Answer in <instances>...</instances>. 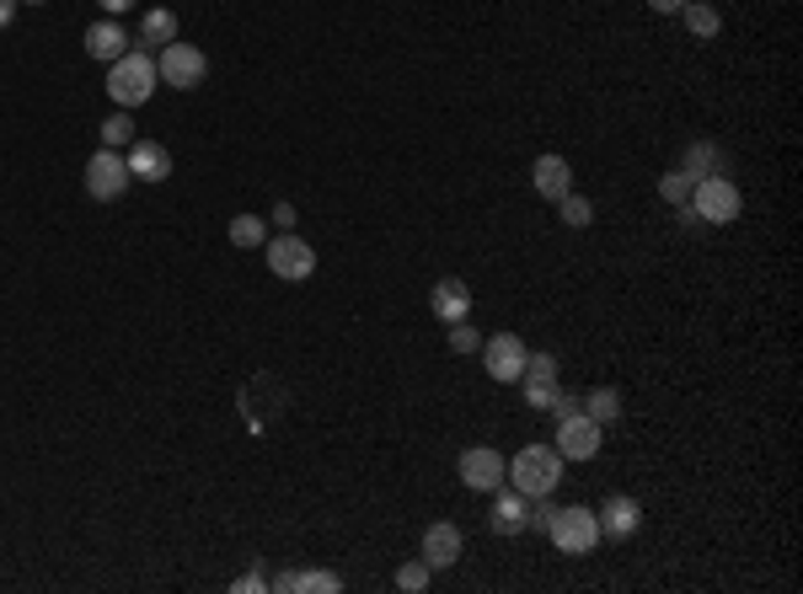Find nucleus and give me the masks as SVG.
Wrapping results in <instances>:
<instances>
[{
  "label": "nucleus",
  "instance_id": "f257e3e1",
  "mask_svg": "<svg viewBox=\"0 0 803 594\" xmlns=\"http://www.w3.org/2000/svg\"><path fill=\"white\" fill-rule=\"evenodd\" d=\"M504 482L525 493V498H547V493H558L562 482V455L558 444H525L520 455L504 466Z\"/></svg>",
  "mask_w": 803,
  "mask_h": 594
},
{
  "label": "nucleus",
  "instance_id": "f03ea898",
  "mask_svg": "<svg viewBox=\"0 0 803 594\" xmlns=\"http://www.w3.org/2000/svg\"><path fill=\"white\" fill-rule=\"evenodd\" d=\"M156 59L145 54V48H129L123 59H113V70H108V97L119 102V108H140V102H151V91H156Z\"/></svg>",
  "mask_w": 803,
  "mask_h": 594
},
{
  "label": "nucleus",
  "instance_id": "7ed1b4c3",
  "mask_svg": "<svg viewBox=\"0 0 803 594\" xmlns=\"http://www.w3.org/2000/svg\"><path fill=\"white\" fill-rule=\"evenodd\" d=\"M547 536H552V547L568 557H584L601 547V519L595 509H584V504H568V509H552V525H547Z\"/></svg>",
  "mask_w": 803,
  "mask_h": 594
},
{
  "label": "nucleus",
  "instance_id": "20e7f679",
  "mask_svg": "<svg viewBox=\"0 0 803 594\" xmlns=\"http://www.w3.org/2000/svg\"><path fill=\"white\" fill-rule=\"evenodd\" d=\"M691 209L702 215V226H734L739 220V209H745V198L739 188L728 183V177H702V183H691Z\"/></svg>",
  "mask_w": 803,
  "mask_h": 594
},
{
  "label": "nucleus",
  "instance_id": "39448f33",
  "mask_svg": "<svg viewBox=\"0 0 803 594\" xmlns=\"http://www.w3.org/2000/svg\"><path fill=\"white\" fill-rule=\"evenodd\" d=\"M263 257H268L274 278H289V284H300V278L317 274V252H311V241L295 237V231H279V237L263 241Z\"/></svg>",
  "mask_w": 803,
  "mask_h": 594
},
{
  "label": "nucleus",
  "instance_id": "423d86ee",
  "mask_svg": "<svg viewBox=\"0 0 803 594\" xmlns=\"http://www.w3.org/2000/svg\"><path fill=\"white\" fill-rule=\"evenodd\" d=\"M284 386H279V375H252L246 386H241V418H246V429L252 435H268V424L284 413Z\"/></svg>",
  "mask_w": 803,
  "mask_h": 594
},
{
  "label": "nucleus",
  "instance_id": "0eeeda50",
  "mask_svg": "<svg viewBox=\"0 0 803 594\" xmlns=\"http://www.w3.org/2000/svg\"><path fill=\"white\" fill-rule=\"evenodd\" d=\"M156 76L172 86V91H194V86H204V76H209V59H204V48H194V43H166L156 54Z\"/></svg>",
  "mask_w": 803,
  "mask_h": 594
},
{
  "label": "nucleus",
  "instance_id": "6e6552de",
  "mask_svg": "<svg viewBox=\"0 0 803 594\" xmlns=\"http://www.w3.org/2000/svg\"><path fill=\"white\" fill-rule=\"evenodd\" d=\"M123 188H129V156L102 145L97 156L86 161V198H97V204H113Z\"/></svg>",
  "mask_w": 803,
  "mask_h": 594
},
{
  "label": "nucleus",
  "instance_id": "1a4fd4ad",
  "mask_svg": "<svg viewBox=\"0 0 803 594\" xmlns=\"http://www.w3.org/2000/svg\"><path fill=\"white\" fill-rule=\"evenodd\" d=\"M525 349L515 332H498V338H482V364H487V375L498 381V386H520L525 375Z\"/></svg>",
  "mask_w": 803,
  "mask_h": 594
},
{
  "label": "nucleus",
  "instance_id": "9d476101",
  "mask_svg": "<svg viewBox=\"0 0 803 594\" xmlns=\"http://www.w3.org/2000/svg\"><path fill=\"white\" fill-rule=\"evenodd\" d=\"M504 455L493 450V444H472V450H461V461H455V472H461V482L472 487V493H498L504 487Z\"/></svg>",
  "mask_w": 803,
  "mask_h": 594
},
{
  "label": "nucleus",
  "instance_id": "9b49d317",
  "mask_svg": "<svg viewBox=\"0 0 803 594\" xmlns=\"http://www.w3.org/2000/svg\"><path fill=\"white\" fill-rule=\"evenodd\" d=\"M601 439H605V429L595 418L573 413V418L558 424V455L562 461H595V455H601Z\"/></svg>",
  "mask_w": 803,
  "mask_h": 594
},
{
  "label": "nucleus",
  "instance_id": "f8f14e48",
  "mask_svg": "<svg viewBox=\"0 0 803 594\" xmlns=\"http://www.w3.org/2000/svg\"><path fill=\"white\" fill-rule=\"evenodd\" d=\"M595 519H601L605 541H632L638 525H642V504L638 498H627V493H610L601 509H595Z\"/></svg>",
  "mask_w": 803,
  "mask_h": 594
},
{
  "label": "nucleus",
  "instance_id": "ddd939ff",
  "mask_svg": "<svg viewBox=\"0 0 803 594\" xmlns=\"http://www.w3.org/2000/svg\"><path fill=\"white\" fill-rule=\"evenodd\" d=\"M123 156H129V177L134 183H166L172 177V151L161 140H134Z\"/></svg>",
  "mask_w": 803,
  "mask_h": 594
},
{
  "label": "nucleus",
  "instance_id": "4468645a",
  "mask_svg": "<svg viewBox=\"0 0 803 594\" xmlns=\"http://www.w3.org/2000/svg\"><path fill=\"white\" fill-rule=\"evenodd\" d=\"M466 552V541H461V525H450V519H435L429 530H424V562L429 568H455Z\"/></svg>",
  "mask_w": 803,
  "mask_h": 594
},
{
  "label": "nucleus",
  "instance_id": "2eb2a0df",
  "mask_svg": "<svg viewBox=\"0 0 803 594\" xmlns=\"http://www.w3.org/2000/svg\"><path fill=\"white\" fill-rule=\"evenodd\" d=\"M429 311L440 321H466L472 317V284L466 278H440L429 289Z\"/></svg>",
  "mask_w": 803,
  "mask_h": 594
},
{
  "label": "nucleus",
  "instance_id": "dca6fc26",
  "mask_svg": "<svg viewBox=\"0 0 803 594\" xmlns=\"http://www.w3.org/2000/svg\"><path fill=\"white\" fill-rule=\"evenodd\" d=\"M80 43H86V54H91V59H102V65H113V59H123V54H129V33L119 28V16H102V22H91Z\"/></svg>",
  "mask_w": 803,
  "mask_h": 594
},
{
  "label": "nucleus",
  "instance_id": "f3484780",
  "mask_svg": "<svg viewBox=\"0 0 803 594\" xmlns=\"http://www.w3.org/2000/svg\"><path fill=\"white\" fill-rule=\"evenodd\" d=\"M530 183H536V194L547 198V204H558L562 194H573V166L562 156H536V166H530Z\"/></svg>",
  "mask_w": 803,
  "mask_h": 594
},
{
  "label": "nucleus",
  "instance_id": "a211bd4d",
  "mask_svg": "<svg viewBox=\"0 0 803 594\" xmlns=\"http://www.w3.org/2000/svg\"><path fill=\"white\" fill-rule=\"evenodd\" d=\"M268 590H279V594H338L343 590V579L338 573H321V568H295V573H279Z\"/></svg>",
  "mask_w": 803,
  "mask_h": 594
},
{
  "label": "nucleus",
  "instance_id": "6ab92c4d",
  "mask_svg": "<svg viewBox=\"0 0 803 594\" xmlns=\"http://www.w3.org/2000/svg\"><path fill=\"white\" fill-rule=\"evenodd\" d=\"M675 172H685L691 183H702V177H718V172H728V161H723V151L713 145V140H696V145H685V156Z\"/></svg>",
  "mask_w": 803,
  "mask_h": 594
},
{
  "label": "nucleus",
  "instance_id": "aec40b11",
  "mask_svg": "<svg viewBox=\"0 0 803 594\" xmlns=\"http://www.w3.org/2000/svg\"><path fill=\"white\" fill-rule=\"evenodd\" d=\"M525 509H530V504H525V493H515V487L504 482V487H498V498H493V530H498V536H520V530H525Z\"/></svg>",
  "mask_w": 803,
  "mask_h": 594
},
{
  "label": "nucleus",
  "instance_id": "412c9836",
  "mask_svg": "<svg viewBox=\"0 0 803 594\" xmlns=\"http://www.w3.org/2000/svg\"><path fill=\"white\" fill-rule=\"evenodd\" d=\"M140 43H145V48H166V43H177V16H172L166 6L145 11V16H140Z\"/></svg>",
  "mask_w": 803,
  "mask_h": 594
},
{
  "label": "nucleus",
  "instance_id": "4be33fe9",
  "mask_svg": "<svg viewBox=\"0 0 803 594\" xmlns=\"http://www.w3.org/2000/svg\"><path fill=\"white\" fill-rule=\"evenodd\" d=\"M584 418H595L601 429H610L622 418V392L616 386H595V392L584 396Z\"/></svg>",
  "mask_w": 803,
  "mask_h": 594
},
{
  "label": "nucleus",
  "instance_id": "5701e85b",
  "mask_svg": "<svg viewBox=\"0 0 803 594\" xmlns=\"http://www.w3.org/2000/svg\"><path fill=\"white\" fill-rule=\"evenodd\" d=\"M263 241H268V220H263V215H237V220H231V246L257 252Z\"/></svg>",
  "mask_w": 803,
  "mask_h": 594
},
{
  "label": "nucleus",
  "instance_id": "b1692460",
  "mask_svg": "<svg viewBox=\"0 0 803 594\" xmlns=\"http://www.w3.org/2000/svg\"><path fill=\"white\" fill-rule=\"evenodd\" d=\"M681 16H685V28L696 33V38H718V28H723V16L707 6V0H685L681 6Z\"/></svg>",
  "mask_w": 803,
  "mask_h": 594
},
{
  "label": "nucleus",
  "instance_id": "393cba45",
  "mask_svg": "<svg viewBox=\"0 0 803 594\" xmlns=\"http://www.w3.org/2000/svg\"><path fill=\"white\" fill-rule=\"evenodd\" d=\"M520 386H558V359L552 354H525Z\"/></svg>",
  "mask_w": 803,
  "mask_h": 594
},
{
  "label": "nucleus",
  "instance_id": "a878e982",
  "mask_svg": "<svg viewBox=\"0 0 803 594\" xmlns=\"http://www.w3.org/2000/svg\"><path fill=\"white\" fill-rule=\"evenodd\" d=\"M558 215H562V226L584 231V226L595 220V204H590V198H579V194H562V198H558Z\"/></svg>",
  "mask_w": 803,
  "mask_h": 594
},
{
  "label": "nucleus",
  "instance_id": "bb28decb",
  "mask_svg": "<svg viewBox=\"0 0 803 594\" xmlns=\"http://www.w3.org/2000/svg\"><path fill=\"white\" fill-rule=\"evenodd\" d=\"M102 145H108V151H129V145H134V123H129V108H119L113 119L102 123Z\"/></svg>",
  "mask_w": 803,
  "mask_h": 594
},
{
  "label": "nucleus",
  "instance_id": "cd10ccee",
  "mask_svg": "<svg viewBox=\"0 0 803 594\" xmlns=\"http://www.w3.org/2000/svg\"><path fill=\"white\" fill-rule=\"evenodd\" d=\"M659 198H664L670 209L691 204V177H685V172H664V177H659Z\"/></svg>",
  "mask_w": 803,
  "mask_h": 594
},
{
  "label": "nucleus",
  "instance_id": "c85d7f7f",
  "mask_svg": "<svg viewBox=\"0 0 803 594\" xmlns=\"http://www.w3.org/2000/svg\"><path fill=\"white\" fill-rule=\"evenodd\" d=\"M429 573H435V568H429L424 557H418V562H407V568H397V590H402V594L429 590Z\"/></svg>",
  "mask_w": 803,
  "mask_h": 594
},
{
  "label": "nucleus",
  "instance_id": "c756f323",
  "mask_svg": "<svg viewBox=\"0 0 803 594\" xmlns=\"http://www.w3.org/2000/svg\"><path fill=\"white\" fill-rule=\"evenodd\" d=\"M482 349V332L472 321H450V354H477Z\"/></svg>",
  "mask_w": 803,
  "mask_h": 594
},
{
  "label": "nucleus",
  "instance_id": "7c9ffc66",
  "mask_svg": "<svg viewBox=\"0 0 803 594\" xmlns=\"http://www.w3.org/2000/svg\"><path fill=\"white\" fill-rule=\"evenodd\" d=\"M547 525H552V504L536 498V509H525V530H541V536H547Z\"/></svg>",
  "mask_w": 803,
  "mask_h": 594
},
{
  "label": "nucleus",
  "instance_id": "2f4dec72",
  "mask_svg": "<svg viewBox=\"0 0 803 594\" xmlns=\"http://www.w3.org/2000/svg\"><path fill=\"white\" fill-rule=\"evenodd\" d=\"M547 413H552V418H558V424H562V418H573V413H584V402H579V396H568V392H558V396H552V407H547Z\"/></svg>",
  "mask_w": 803,
  "mask_h": 594
},
{
  "label": "nucleus",
  "instance_id": "473e14b6",
  "mask_svg": "<svg viewBox=\"0 0 803 594\" xmlns=\"http://www.w3.org/2000/svg\"><path fill=\"white\" fill-rule=\"evenodd\" d=\"M552 396H558V386H525V402H530V407H541V413L552 407Z\"/></svg>",
  "mask_w": 803,
  "mask_h": 594
},
{
  "label": "nucleus",
  "instance_id": "72a5a7b5",
  "mask_svg": "<svg viewBox=\"0 0 803 594\" xmlns=\"http://www.w3.org/2000/svg\"><path fill=\"white\" fill-rule=\"evenodd\" d=\"M231 590L237 594H252V590H268V579H263V573H257V568H252V573H241L237 584H231Z\"/></svg>",
  "mask_w": 803,
  "mask_h": 594
},
{
  "label": "nucleus",
  "instance_id": "f704fd0d",
  "mask_svg": "<svg viewBox=\"0 0 803 594\" xmlns=\"http://www.w3.org/2000/svg\"><path fill=\"white\" fill-rule=\"evenodd\" d=\"M274 226H279V231H295V204H289V198L274 204Z\"/></svg>",
  "mask_w": 803,
  "mask_h": 594
},
{
  "label": "nucleus",
  "instance_id": "c9c22d12",
  "mask_svg": "<svg viewBox=\"0 0 803 594\" xmlns=\"http://www.w3.org/2000/svg\"><path fill=\"white\" fill-rule=\"evenodd\" d=\"M675 226H681V231H702V215H696L691 204H681V209H675Z\"/></svg>",
  "mask_w": 803,
  "mask_h": 594
},
{
  "label": "nucleus",
  "instance_id": "e433bc0d",
  "mask_svg": "<svg viewBox=\"0 0 803 594\" xmlns=\"http://www.w3.org/2000/svg\"><path fill=\"white\" fill-rule=\"evenodd\" d=\"M16 11H22V0H0V33L16 22Z\"/></svg>",
  "mask_w": 803,
  "mask_h": 594
},
{
  "label": "nucleus",
  "instance_id": "4c0bfd02",
  "mask_svg": "<svg viewBox=\"0 0 803 594\" xmlns=\"http://www.w3.org/2000/svg\"><path fill=\"white\" fill-rule=\"evenodd\" d=\"M97 6H102V11H108V16H123V11H129V6H134V0H97Z\"/></svg>",
  "mask_w": 803,
  "mask_h": 594
},
{
  "label": "nucleus",
  "instance_id": "58836bf2",
  "mask_svg": "<svg viewBox=\"0 0 803 594\" xmlns=\"http://www.w3.org/2000/svg\"><path fill=\"white\" fill-rule=\"evenodd\" d=\"M648 6H653V11H664V16H670V11H681L685 0H648Z\"/></svg>",
  "mask_w": 803,
  "mask_h": 594
},
{
  "label": "nucleus",
  "instance_id": "ea45409f",
  "mask_svg": "<svg viewBox=\"0 0 803 594\" xmlns=\"http://www.w3.org/2000/svg\"><path fill=\"white\" fill-rule=\"evenodd\" d=\"M22 6H48V0H22Z\"/></svg>",
  "mask_w": 803,
  "mask_h": 594
}]
</instances>
